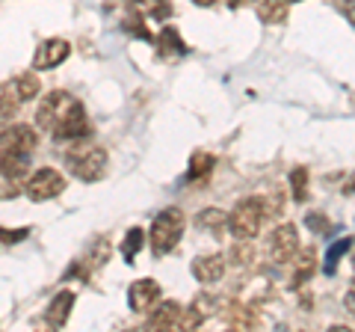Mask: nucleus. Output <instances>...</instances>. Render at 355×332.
Segmentation results:
<instances>
[{"mask_svg": "<svg viewBox=\"0 0 355 332\" xmlns=\"http://www.w3.org/2000/svg\"><path fill=\"white\" fill-rule=\"evenodd\" d=\"M214 303H216V300H214V297H210V294L196 297L193 306L187 308V315H181V324H178V326H184V329H196L198 324H205V320L216 312Z\"/></svg>", "mask_w": 355, "mask_h": 332, "instance_id": "12", "label": "nucleus"}, {"mask_svg": "<svg viewBox=\"0 0 355 332\" xmlns=\"http://www.w3.org/2000/svg\"><path fill=\"white\" fill-rule=\"evenodd\" d=\"M181 315H184L181 303H175V300L157 303L151 308V315H148V326L151 329H175L178 324H181Z\"/></svg>", "mask_w": 355, "mask_h": 332, "instance_id": "10", "label": "nucleus"}, {"mask_svg": "<svg viewBox=\"0 0 355 332\" xmlns=\"http://www.w3.org/2000/svg\"><path fill=\"white\" fill-rule=\"evenodd\" d=\"M128 303H130V308H133L137 315H148L151 308L160 303V285L154 282V279H139V282H133L130 291H128Z\"/></svg>", "mask_w": 355, "mask_h": 332, "instance_id": "8", "label": "nucleus"}, {"mask_svg": "<svg viewBox=\"0 0 355 332\" xmlns=\"http://www.w3.org/2000/svg\"><path fill=\"white\" fill-rule=\"evenodd\" d=\"M139 249H142V229H130L128 238H125V243H121V252H125V258L130 261Z\"/></svg>", "mask_w": 355, "mask_h": 332, "instance_id": "24", "label": "nucleus"}, {"mask_svg": "<svg viewBox=\"0 0 355 332\" xmlns=\"http://www.w3.org/2000/svg\"><path fill=\"white\" fill-rule=\"evenodd\" d=\"M184 211L181 208H166V211H160L157 217H154L151 223V249L154 256H169V252L178 247V240H181L184 235Z\"/></svg>", "mask_w": 355, "mask_h": 332, "instance_id": "2", "label": "nucleus"}, {"mask_svg": "<svg viewBox=\"0 0 355 332\" xmlns=\"http://www.w3.org/2000/svg\"><path fill=\"white\" fill-rule=\"evenodd\" d=\"M30 169V158L27 154H12V151H0V172L9 181H18L21 175H27Z\"/></svg>", "mask_w": 355, "mask_h": 332, "instance_id": "14", "label": "nucleus"}, {"mask_svg": "<svg viewBox=\"0 0 355 332\" xmlns=\"http://www.w3.org/2000/svg\"><path fill=\"white\" fill-rule=\"evenodd\" d=\"M65 190V179L57 172V169H39L36 175H30L27 181V196L33 199V202H48V199L60 196Z\"/></svg>", "mask_w": 355, "mask_h": 332, "instance_id": "5", "label": "nucleus"}, {"mask_svg": "<svg viewBox=\"0 0 355 332\" xmlns=\"http://www.w3.org/2000/svg\"><path fill=\"white\" fill-rule=\"evenodd\" d=\"M128 30H133L137 36H148V30L142 27V18H130V24H128Z\"/></svg>", "mask_w": 355, "mask_h": 332, "instance_id": "27", "label": "nucleus"}, {"mask_svg": "<svg viewBox=\"0 0 355 332\" xmlns=\"http://www.w3.org/2000/svg\"><path fill=\"white\" fill-rule=\"evenodd\" d=\"M308 226L314 231H329V219L326 217H317V214H308Z\"/></svg>", "mask_w": 355, "mask_h": 332, "instance_id": "26", "label": "nucleus"}, {"mask_svg": "<svg viewBox=\"0 0 355 332\" xmlns=\"http://www.w3.org/2000/svg\"><path fill=\"white\" fill-rule=\"evenodd\" d=\"M71 306H74V294L71 291H60L51 300L48 312H44V324H48L51 329L65 326V320H69V315H71Z\"/></svg>", "mask_w": 355, "mask_h": 332, "instance_id": "11", "label": "nucleus"}, {"mask_svg": "<svg viewBox=\"0 0 355 332\" xmlns=\"http://www.w3.org/2000/svg\"><path fill=\"white\" fill-rule=\"evenodd\" d=\"M243 3H258V0H231V6H243Z\"/></svg>", "mask_w": 355, "mask_h": 332, "instance_id": "28", "label": "nucleus"}, {"mask_svg": "<svg viewBox=\"0 0 355 332\" xmlns=\"http://www.w3.org/2000/svg\"><path fill=\"white\" fill-rule=\"evenodd\" d=\"M291 187H293L296 202H305L308 199V169L305 166H296V169L291 172Z\"/></svg>", "mask_w": 355, "mask_h": 332, "instance_id": "22", "label": "nucleus"}, {"mask_svg": "<svg viewBox=\"0 0 355 332\" xmlns=\"http://www.w3.org/2000/svg\"><path fill=\"white\" fill-rule=\"evenodd\" d=\"M314 267H317V261H314V249H305L302 252V258H299V267L293 270V288H299L311 273H314Z\"/></svg>", "mask_w": 355, "mask_h": 332, "instance_id": "19", "label": "nucleus"}, {"mask_svg": "<svg viewBox=\"0 0 355 332\" xmlns=\"http://www.w3.org/2000/svg\"><path fill=\"white\" fill-rule=\"evenodd\" d=\"M71 45L65 39H48L44 45H39L36 57H33V69H57L62 60H69Z\"/></svg>", "mask_w": 355, "mask_h": 332, "instance_id": "9", "label": "nucleus"}, {"mask_svg": "<svg viewBox=\"0 0 355 332\" xmlns=\"http://www.w3.org/2000/svg\"><path fill=\"white\" fill-rule=\"evenodd\" d=\"M296 249H299V231L293 223H284L270 235V258L275 264L291 261L296 256Z\"/></svg>", "mask_w": 355, "mask_h": 332, "instance_id": "6", "label": "nucleus"}, {"mask_svg": "<svg viewBox=\"0 0 355 332\" xmlns=\"http://www.w3.org/2000/svg\"><path fill=\"white\" fill-rule=\"evenodd\" d=\"M258 18L266 21V24H284L287 0H258Z\"/></svg>", "mask_w": 355, "mask_h": 332, "instance_id": "15", "label": "nucleus"}, {"mask_svg": "<svg viewBox=\"0 0 355 332\" xmlns=\"http://www.w3.org/2000/svg\"><path fill=\"white\" fill-rule=\"evenodd\" d=\"M18 95L12 83H0V119H9L18 110Z\"/></svg>", "mask_w": 355, "mask_h": 332, "instance_id": "18", "label": "nucleus"}, {"mask_svg": "<svg viewBox=\"0 0 355 332\" xmlns=\"http://www.w3.org/2000/svg\"><path fill=\"white\" fill-rule=\"evenodd\" d=\"M210 169H214V154L196 151V154H193V160H190V172H187V179L196 181V179H202V175H207Z\"/></svg>", "mask_w": 355, "mask_h": 332, "instance_id": "17", "label": "nucleus"}, {"mask_svg": "<svg viewBox=\"0 0 355 332\" xmlns=\"http://www.w3.org/2000/svg\"><path fill=\"white\" fill-rule=\"evenodd\" d=\"M157 45H160V53H184V42L172 27H163Z\"/></svg>", "mask_w": 355, "mask_h": 332, "instance_id": "20", "label": "nucleus"}, {"mask_svg": "<svg viewBox=\"0 0 355 332\" xmlns=\"http://www.w3.org/2000/svg\"><path fill=\"white\" fill-rule=\"evenodd\" d=\"M36 125L44 128L53 140H83L89 134V122H86V110L69 92H48L39 104L36 113Z\"/></svg>", "mask_w": 355, "mask_h": 332, "instance_id": "1", "label": "nucleus"}, {"mask_svg": "<svg viewBox=\"0 0 355 332\" xmlns=\"http://www.w3.org/2000/svg\"><path fill=\"white\" fill-rule=\"evenodd\" d=\"M225 273V258L222 256H198L193 261V276L198 282H219Z\"/></svg>", "mask_w": 355, "mask_h": 332, "instance_id": "13", "label": "nucleus"}, {"mask_svg": "<svg viewBox=\"0 0 355 332\" xmlns=\"http://www.w3.org/2000/svg\"><path fill=\"white\" fill-rule=\"evenodd\" d=\"M27 235H30V229H15V231L0 229V240H3V243H18V240H24Z\"/></svg>", "mask_w": 355, "mask_h": 332, "instance_id": "25", "label": "nucleus"}, {"mask_svg": "<svg viewBox=\"0 0 355 332\" xmlns=\"http://www.w3.org/2000/svg\"><path fill=\"white\" fill-rule=\"evenodd\" d=\"M15 95H18V101H30V98H36L39 90H42V83H39V77L36 72H27V74H21L15 77Z\"/></svg>", "mask_w": 355, "mask_h": 332, "instance_id": "16", "label": "nucleus"}, {"mask_svg": "<svg viewBox=\"0 0 355 332\" xmlns=\"http://www.w3.org/2000/svg\"><path fill=\"white\" fill-rule=\"evenodd\" d=\"M139 3H148V6L154 9V6H160V3H163V0H139Z\"/></svg>", "mask_w": 355, "mask_h": 332, "instance_id": "30", "label": "nucleus"}, {"mask_svg": "<svg viewBox=\"0 0 355 332\" xmlns=\"http://www.w3.org/2000/svg\"><path fill=\"white\" fill-rule=\"evenodd\" d=\"M349 247H352V240H349V238H343V240H338L335 247H331V249L326 252V273H335V267H338L340 256H347Z\"/></svg>", "mask_w": 355, "mask_h": 332, "instance_id": "23", "label": "nucleus"}, {"mask_svg": "<svg viewBox=\"0 0 355 332\" xmlns=\"http://www.w3.org/2000/svg\"><path fill=\"white\" fill-rule=\"evenodd\" d=\"M65 163H69V169L74 179H80V181H101L104 175H107V151L101 146H83V149H77L71 151L69 158H65Z\"/></svg>", "mask_w": 355, "mask_h": 332, "instance_id": "4", "label": "nucleus"}, {"mask_svg": "<svg viewBox=\"0 0 355 332\" xmlns=\"http://www.w3.org/2000/svg\"><path fill=\"white\" fill-rule=\"evenodd\" d=\"M193 3H198V6H214L216 0H193Z\"/></svg>", "mask_w": 355, "mask_h": 332, "instance_id": "29", "label": "nucleus"}, {"mask_svg": "<svg viewBox=\"0 0 355 332\" xmlns=\"http://www.w3.org/2000/svg\"><path fill=\"white\" fill-rule=\"evenodd\" d=\"M263 217H266L263 199H258V196L240 199V202L234 205V211H231V217H228V229L237 240H252L261 231Z\"/></svg>", "mask_w": 355, "mask_h": 332, "instance_id": "3", "label": "nucleus"}, {"mask_svg": "<svg viewBox=\"0 0 355 332\" xmlns=\"http://www.w3.org/2000/svg\"><path fill=\"white\" fill-rule=\"evenodd\" d=\"M228 324L234 326V329H249V326L258 324V317L252 315V308H246V306H234V308H231V315H228Z\"/></svg>", "mask_w": 355, "mask_h": 332, "instance_id": "21", "label": "nucleus"}, {"mask_svg": "<svg viewBox=\"0 0 355 332\" xmlns=\"http://www.w3.org/2000/svg\"><path fill=\"white\" fill-rule=\"evenodd\" d=\"M39 146V137L36 131H33L30 125H12L6 128L3 134H0V151H12V154H30L36 151Z\"/></svg>", "mask_w": 355, "mask_h": 332, "instance_id": "7", "label": "nucleus"}]
</instances>
